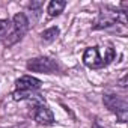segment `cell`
<instances>
[{
  "label": "cell",
  "mask_w": 128,
  "mask_h": 128,
  "mask_svg": "<svg viewBox=\"0 0 128 128\" xmlns=\"http://www.w3.org/2000/svg\"><path fill=\"white\" fill-rule=\"evenodd\" d=\"M125 82H126V78L124 77V78L120 80V86H122V88H125V86H126V84H125Z\"/></svg>",
  "instance_id": "8fae6325"
},
{
  "label": "cell",
  "mask_w": 128,
  "mask_h": 128,
  "mask_svg": "<svg viewBox=\"0 0 128 128\" xmlns=\"http://www.w3.org/2000/svg\"><path fill=\"white\" fill-rule=\"evenodd\" d=\"M33 118H35V120H36L39 125H51V124L54 122V114H53V112H51L47 106H44V104L36 106L35 113H33Z\"/></svg>",
  "instance_id": "52a82bcc"
},
{
  "label": "cell",
  "mask_w": 128,
  "mask_h": 128,
  "mask_svg": "<svg viewBox=\"0 0 128 128\" xmlns=\"http://www.w3.org/2000/svg\"><path fill=\"white\" fill-rule=\"evenodd\" d=\"M116 21H120L124 26L126 24V18L124 12H114V11H101L96 20L94 21V29H104L113 26Z\"/></svg>",
  "instance_id": "5b68a950"
},
{
  "label": "cell",
  "mask_w": 128,
  "mask_h": 128,
  "mask_svg": "<svg viewBox=\"0 0 128 128\" xmlns=\"http://www.w3.org/2000/svg\"><path fill=\"white\" fill-rule=\"evenodd\" d=\"M65 6H66V2H63V0H53V2L48 3L47 12H48L50 17H56L65 9Z\"/></svg>",
  "instance_id": "ba28073f"
},
{
  "label": "cell",
  "mask_w": 128,
  "mask_h": 128,
  "mask_svg": "<svg viewBox=\"0 0 128 128\" xmlns=\"http://www.w3.org/2000/svg\"><path fill=\"white\" fill-rule=\"evenodd\" d=\"M104 104L107 106V108L113 113H116V116L119 118L120 122H125L126 120V116H128V104L124 98L118 96V95H104L102 98Z\"/></svg>",
  "instance_id": "277c9868"
},
{
  "label": "cell",
  "mask_w": 128,
  "mask_h": 128,
  "mask_svg": "<svg viewBox=\"0 0 128 128\" xmlns=\"http://www.w3.org/2000/svg\"><path fill=\"white\" fill-rule=\"evenodd\" d=\"M27 70L41 74H56L59 71V65L50 57H35L27 62Z\"/></svg>",
  "instance_id": "3957f363"
},
{
  "label": "cell",
  "mask_w": 128,
  "mask_h": 128,
  "mask_svg": "<svg viewBox=\"0 0 128 128\" xmlns=\"http://www.w3.org/2000/svg\"><path fill=\"white\" fill-rule=\"evenodd\" d=\"M15 88L18 92H35L41 88V82L32 76H23L15 82Z\"/></svg>",
  "instance_id": "8992f818"
},
{
  "label": "cell",
  "mask_w": 128,
  "mask_h": 128,
  "mask_svg": "<svg viewBox=\"0 0 128 128\" xmlns=\"http://www.w3.org/2000/svg\"><path fill=\"white\" fill-rule=\"evenodd\" d=\"M57 36H59V27H50V29H47V30H44V32L41 33V38H42V41H45V42H51V41H54Z\"/></svg>",
  "instance_id": "9c48e42d"
},
{
  "label": "cell",
  "mask_w": 128,
  "mask_h": 128,
  "mask_svg": "<svg viewBox=\"0 0 128 128\" xmlns=\"http://www.w3.org/2000/svg\"><path fill=\"white\" fill-rule=\"evenodd\" d=\"M95 128H102V126H95Z\"/></svg>",
  "instance_id": "7c38bea8"
},
{
  "label": "cell",
  "mask_w": 128,
  "mask_h": 128,
  "mask_svg": "<svg viewBox=\"0 0 128 128\" xmlns=\"http://www.w3.org/2000/svg\"><path fill=\"white\" fill-rule=\"evenodd\" d=\"M114 56H116V51L112 47H89L83 54V62L86 66L98 70V68L107 66L114 59Z\"/></svg>",
  "instance_id": "6da1fadb"
},
{
  "label": "cell",
  "mask_w": 128,
  "mask_h": 128,
  "mask_svg": "<svg viewBox=\"0 0 128 128\" xmlns=\"http://www.w3.org/2000/svg\"><path fill=\"white\" fill-rule=\"evenodd\" d=\"M27 30H29V20H27V17H26L23 12L15 14L14 18H12V30H11V33L6 36L5 44H6L8 47L17 44L20 39H23V36L27 33Z\"/></svg>",
  "instance_id": "7a4b0ae2"
},
{
  "label": "cell",
  "mask_w": 128,
  "mask_h": 128,
  "mask_svg": "<svg viewBox=\"0 0 128 128\" xmlns=\"http://www.w3.org/2000/svg\"><path fill=\"white\" fill-rule=\"evenodd\" d=\"M11 23L8 20H0V39H6V36L11 33Z\"/></svg>",
  "instance_id": "30bf717a"
}]
</instances>
